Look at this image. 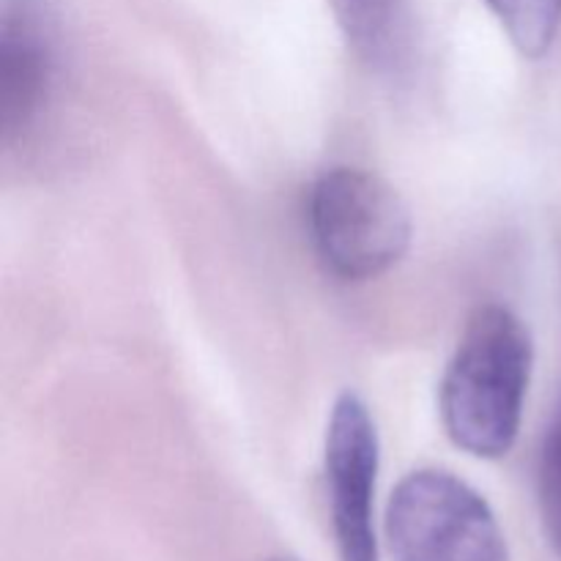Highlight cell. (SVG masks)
<instances>
[{"label": "cell", "mask_w": 561, "mask_h": 561, "mask_svg": "<svg viewBox=\"0 0 561 561\" xmlns=\"http://www.w3.org/2000/svg\"><path fill=\"white\" fill-rule=\"evenodd\" d=\"M268 561H299V559H294V557H277V559H268Z\"/></svg>", "instance_id": "9"}, {"label": "cell", "mask_w": 561, "mask_h": 561, "mask_svg": "<svg viewBox=\"0 0 561 561\" xmlns=\"http://www.w3.org/2000/svg\"><path fill=\"white\" fill-rule=\"evenodd\" d=\"M524 58H542L561 25V0H485Z\"/></svg>", "instance_id": "7"}, {"label": "cell", "mask_w": 561, "mask_h": 561, "mask_svg": "<svg viewBox=\"0 0 561 561\" xmlns=\"http://www.w3.org/2000/svg\"><path fill=\"white\" fill-rule=\"evenodd\" d=\"M531 365L535 345L524 321L502 305L480 307L438 387L449 442L471 458H504L520 433Z\"/></svg>", "instance_id": "1"}, {"label": "cell", "mask_w": 561, "mask_h": 561, "mask_svg": "<svg viewBox=\"0 0 561 561\" xmlns=\"http://www.w3.org/2000/svg\"><path fill=\"white\" fill-rule=\"evenodd\" d=\"M312 244L343 283H367L398 266L411 247L409 206L392 184L359 168L318 175L307 201Z\"/></svg>", "instance_id": "2"}, {"label": "cell", "mask_w": 561, "mask_h": 561, "mask_svg": "<svg viewBox=\"0 0 561 561\" xmlns=\"http://www.w3.org/2000/svg\"><path fill=\"white\" fill-rule=\"evenodd\" d=\"M334 16L359 58L373 66H392L400 53L398 0H332Z\"/></svg>", "instance_id": "6"}, {"label": "cell", "mask_w": 561, "mask_h": 561, "mask_svg": "<svg viewBox=\"0 0 561 561\" xmlns=\"http://www.w3.org/2000/svg\"><path fill=\"white\" fill-rule=\"evenodd\" d=\"M383 535L392 561H507L491 504L444 469L411 471L389 496Z\"/></svg>", "instance_id": "3"}, {"label": "cell", "mask_w": 561, "mask_h": 561, "mask_svg": "<svg viewBox=\"0 0 561 561\" xmlns=\"http://www.w3.org/2000/svg\"><path fill=\"white\" fill-rule=\"evenodd\" d=\"M329 513L340 561H381L376 537V482L381 466L378 427L365 400H334L323 438Z\"/></svg>", "instance_id": "4"}, {"label": "cell", "mask_w": 561, "mask_h": 561, "mask_svg": "<svg viewBox=\"0 0 561 561\" xmlns=\"http://www.w3.org/2000/svg\"><path fill=\"white\" fill-rule=\"evenodd\" d=\"M49 85L47 49L31 31L5 27L0 49V104L5 137L25 129L42 110Z\"/></svg>", "instance_id": "5"}, {"label": "cell", "mask_w": 561, "mask_h": 561, "mask_svg": "<svg viewBox=\"0 0 561 561\" xmlns=\"http://www.w3.org/2000/svg\"><path fill=\"white\" fill-rule=\"evenodd\" d=\"M540 504L546 531L551 537L553 548L561 553V422L551 433L542 455L540 471Z\"/></svg>", "instance_id": "8"}]
</instances>
